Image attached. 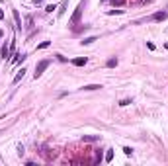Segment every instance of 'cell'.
<instances>
[{"label":"cell","instance_id":"cell-1","mask_svg":"<svg viewBox=\"0 0 168 166\" xmlns=\"http://www.w3.org/2000/svg\"><path fill=\"white\" fill-rule=\"evenodd\" d=\"M49 64H51V61H49V59H43V61H39V63H37V67H35L33 76H35V78H39L41 74H43V71L49 67Z\"/></svg>","mask_w":168,"mask_h":166},{"label":"cell","instance_id":"cell-2","mask_svg":"<svg viewBox=\"0 0 168 166\" xmlns=\"http://www.w3.org/2000/svg\"><path fill=\"white\" fill-rule=\"evenodd\" d=\"M82 6H84V2H80V4H78L76 12L72 14V20H71V24H74V26H76L78 22H80V14H82Z\"/></svg>","mask_w":168,"mask_h":166},{"label":"cell","instance_id":"cell-3","mask_svg":"<svg viewBox=\"0 0 168 166\" xmlns=\"http://www.w3.org/2000/svg\"><path fill=\"white\" fill-rule=\"evenodd\" d=\"M86 63H88V59H86V57H78V59H72V64H74V67H84Z\"/></svg>","mask_w":168,"mask_h":166},{"label":"cell","instance_id":"cell-4","mask_svg":"<svg viewBox=\"0 0 168 166\" xmlns=\"http://www.w3.org/2000/svg\"><path fill=\"white\" fill-rule=\"evenodd\" d=\"M168 18V12H156L155 16H152V20L155 22H162V20H166Z\"/></svg>","mask_w":168,"mask_h":166},{"label":"cell","instance_id":"cell-5","mask_svg":"<svg viewBox=\"0 0 168 166\" xmlns=\"http://www.w3.org/2000/svg\"><path fill=\"white\" fill-rule=\"evenodd\" d=\"M14 22H16V29H22V20H20V14H18V10H14Z\"/></svg>","mask_w":168,"mask_h":166},{"label":"cell","instance_id":"cell-6","mask_svg":"<svg viewBox=\"0 0 168 166\" xmlns=\"http://www.w3.org/2000/svg\"><path fill=\"white\" fill-rule=\"evenodd\" d=\"M102 88V84H86V86H82V90H86V92H92V90H100Z\"/></svg>","mask_w":168,"mask_h":166},{"label":"cell","instance_id":"cell-7","mask_svg":"<svg viewBox=\"0 0 168 166\" xmlns=\"http://www.w3.org/2000/svg\"><path fill=\"white\" fill-rule=\"evenodd\" d=\"M24 74H26V68H22V71H20V72H18V74H16V76H14V84H18V82H20V80H22V78H24Z\"/></svg>","mask_w":168,"mask_h":166},{"label":"cell","instance_id":"cell-8","mask_svg":"<svg viewBox=\"0 0 168 166\" xmlns=\"http://www.w3.org/2000/svg\"><path fill=\"white\" fill-rule=\"evenodd\" d=\"M96 39H98V37H96V35H90V37H86V39H82V41H80V43H82V45H90V43H94V41H96Z\"/></svg>","mask_w":168,"mask_h":166},{"label":"cell","instance_id":"cell-9","mask_svg":"<svg viewBox=\"0 0 168 166\" xmlns=\"http://www.w3.org/2000/svg\"><path fill=\"white\" fill-rule=\"evenodd\" d=\"M8 55H10V49L4 45V47H2V59H8Z\"/></svg>","mask_w":168,"mask_h":166},{"label":"cell","instance_id":"cell-10","mask_svg":"<svg viewBox=\"0 0 168 166\" xmlns=\"http://www.w3.org/2000/svg\"><path fill=\"white\" fill-rule=\"evenodd\" d=\"M49 45H51V41H43V43H39V45H37V49H47Z\"/></svg>","mask_w":168,"mask_h":166},{"label":"cell","instance_id":"cell-11","mask_svg":"<svg viewBox=\"0 0 168 166\" xmlns=\"http://www.w3.org/2000/svg\"><path fill=\"white\" fill-rule=\"evenodd\" d=\"M26 59H27V55H26V53H22V55H18V59H16V63H24V61H26Z\"/></svg>","mask_w":168,"mask_h":166},{"label":"cell","instance_id":"cell-12","mask_svg":"<svg viewBox=\"0 0 168 166\" xmlns=\"http://www.w3.org/2000/svg\"><path fill=\"white\" fill-rule=\"evenodd\" d=\"M115 64H117V59H110V61L106 63V67H110V68H111V67H115Z\"/></svg>","mask_w":168,"mask_h":166},{"label":"cell","instance_id":"cell-13","mask_svg":"<svg viewBox=\"0 0 168 166\" xmlns=\"http://www.w3.org/2000/svg\"><path fill=\"white\" fill-rule=\"evenodd\" d=\"M111 158H114V150H108V154H106V162H111Z\"/></svg>","mask_w":168,"mask_h":166},{"label":"cell","instance_id":"cell-14","mask_svg":"<svg viewBox=\"0 0 168 166\" xmlns=\"http://www.w3.org/2000/svg\"><path fill=\"white\" fill-rule=\"evenodd\" d=\"M57 10V6H53V4H49V6H45V12H53Z\"/></svg>","mask_w":168,"mask_h":166},{"label":"cell","instance_id":"cell-15","mask_svg":"<svg viewBox=\"0 0 168 166\" xmlns=\"http://www.w3.org/2000/svg\"><path fill=\"white\" fill-rule=\"evenodd\" d=\"M123 153H125V154H127V156H129V154H131V153H133V149H131V147H123Z\"/></svg>","mask_w":168,"mask_h":166},{"label":"cell","instance_id":"cell-16","mask_svg":"<svg viewBox=\"0 0 168 166\" xmlns=\"http://www.w3.org/2000/svg\"><path fill=\"white\" fill-rule=\"evenodd\" d=\"M114 14H123V10H110L108 16H114Z\"/></svg>","mask_w":168,"mask_h":166},{"label":"cell","instance_id":"cell-17","mask_svg":"<svg viewBox=\"0 0 168 166\" xmlns=\"http://www.w3.org/2000/svg\"><path fill=\"white\" fill-rule=\"evenodd\" d=\"M129 104H131V100H121L119 102V105H129Z\"/></svg>","mask_w":168,"mask_h":166},{"label":"cell","instance_id":"cell-18","mask_svg":"<svg viewBox=\"0 0 168 166\" xmlns=\"http://www.w3.org/2000/svg\"><path fill=\"white\" fill-rule=\"evenodd\" d=\"M0 20H4V12H2V8H0Z\"/></svg>","mask_w":168,"mask_h":166},{"label":"cell","instance_id":"cell-19","mask_svg":"<svg viewBox=\"0 0 168 166\" xmlns=\"http://www.w3.org/2000/svg\"><path fill=\"white\" fill-rule=\"evenodd\" d=\"M33 4H43V0H33Z\"/></svg>","mask_w":168,"mask_h":166},{"label":"cell","instance_id":"cell-20","mask_svg":"<svg viewBox=\"0 0 168 166\" xmlns=\"http://www.w3.org/2000/svg\"><path fill=\"white\" fill-rule=\"evenodd\" d=\"M164 47H166V49H168V43H166V45H164Z\"/></svg>","mask_w":168,"mask_h":166},{"label":"cell","instance_id":"cell-21","mask_svg":"<svg viewBox=\"0 0 168 166\" xmlns=\"http://www.w3.org/2000/svg\"><path fill=\"white\" fill-rule=\"evenodd\" d=\"M0 37H2V31H0Z\"/></svg>","mask_w":168,"mask_h":166}]
</instances>
